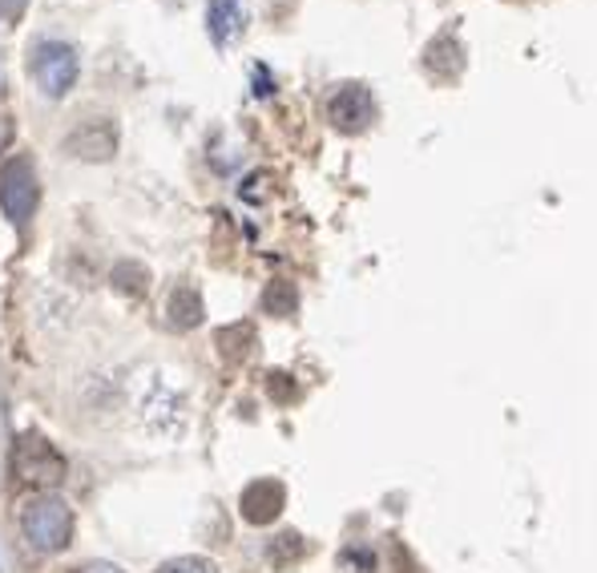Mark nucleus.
I'll list each match as a JSON object with an SVG mask.
<instances>
[{"label":"nucleus","mask_w":597,"mask_h":573,"mask_svg":"<svg viewBox=\"0 0 597 573\" xmlns=\"http://www.w3.org/2000/svg\"><path fill=\"white\" fill-rule=\"evenodd\" d=\"M247 25H251L247 0H211L206 4V33H211L218 49H230L247 33Z\"/></svg>","instance_id":"nucleus-8"},{"label":"nucleus","mask_w":597,"mask_h":573,"mask_svg":"<svg viewBox=\"0 0 597 573\" xmlns=\"http://www.w3.org/2000/svg\"><path fill=\"white\" fill-rule=\"evenodd\" d=\"M283 505H287V489H283V480L275 477L251 480L239 497L242 521H251V525H271V521L283 513Z\"/></svg>","instance_id":"nucleus-7"},{"label":"nucleus","mask_w":597,"mask_h":573,"mask_svg":"<svg viewBox=\"0 0 597 573\" xmlns=\"http://www.w3.org/2000/svg\"><path fill=\"white\" fill-rule=\"evenodd\" d=\"M214 344H218L226 363H242L254 347V327L251 323H230V327H223V332L214 335Z\"/></svg>","instance_id":"nucleus-11"},{"label":"nucleus","mask_w":597,"mask_h":573,"mask_svg":"<svg viewBox=\"0 0 597 573\" xmlns=\"http://www.w3.org/2000/svg\"><path fill=\"white\" fill-rule=\"evenodd\" d=\"M77 573H126V570L114 565V561H89V565H81Z\"/></svg>","instance_id":"nucleus-18"},{"label":"nucleus","mask_w":597,"mask_h":573,"mask_svg":"<svg viewBox=\"0 0 597 573\" xmlns=\"http://www.w3.org/2000/svg\"><path fill=\"white\" fill-rule=\"evenodd\" d=\"M40 187H37V170L28 158H9L4 170H0V211L13 227H25L28 218L37 214Z\"/></svg>","instance_id":"nucleus-4"},{"label":"nucleus","mask_w":597,"mask_h":573,"mask_svg":"<svg viewBox=\"0 0 597 573\" xmlns=\"http://www.w3.org/2000/svg\"><path fill=\"white\" fill-rule=\"evenodd\" d=\"M21 534L37 553H61L73 541V509L65 497L33 493L21 505Z\"/></svg>","instance_id":"nucleus-1"},{"label":"nucleus","mask_w":597,"mask_h":573,"mask_svg":"<svg viewBox=\"0 0 597 573\" xmlns=\"http://www.w3.org/2000/svg\"><path fill=\"white\" fill-rule=\"evenodd\" d=\"M327 121H332L339 134H363L375 121V97L368 85L359 81H347V85H335L332 97H327Z\"/></svg>","instance_id":"nucleus-5"},{"label":"nucleus","mask_w":597,"mask_h":573,"mask_svg":"<svg viewBox=\"0 0 597 573\" xmlns=\"http://www.w3.org/2000/svg\"><path fill=\"white\" fill-rule=\"evenodd\" d=\"M166 315H170V327L178 332H190V327H199L202 315H206V307H202V295L194 287H174L170 291V303H166Z\"/></svg>","instance_id":"nucleus-10"},{"label":"nucleus","mask_w":597,"mask_h":573,"mask_svg":"<svg viewBox=\"0 0 597 573\" xmlns=\"http://www.w3.org/2000/svg\"><path fill=\"white\" fill-rule=\"evenodd\" d=\"M28 73L40 85V94L57 102V97H65L77 85L81 73L77 49L65 45V40H37L33 53H28Z\"/></svg>","instance_id":"nucleus-2"},{"label":"nucleus","mask_w":597,"mask_h":573,"mask_svg":"<svg viewBox=\"0 0 597 573\" xmlns=\"http://www.w3.org/2000/svg\"><path fill=\"white\" fill-rule=\"evenodd\" d=\"M158 573H218V565H214L211 558H170V561H162Z\"/></svg>","instance_id":"nucleus-15"},{"label":"nucleus","mask_w":597,"mask_h":573,"mask_svg":"<svg viewBox=\"0 0 597 573\" xmlns=\"http://www.w3.org/2000/svg\"><path fill=\"white\" fill-rule=\"evenodd\" d=\"M266 182H271V174H251V178H247V187H242V199L247 202L266 199Z\"/></svg>","instance_id":"nucleus-17"},{"label":"nucleus","mask_w":597,"mask_h":573,"mask_svg":"<svg viewBox=\"0 0 597 573\" xmlns=\"http://www.w3.org/2000/svg\"><path fill=\"white\" fill-rule=\"evenodd\" d=\"M303 558H307V541L295 534V529L266 541V561H271L275 570H291V565H299Z\"/></svg>","instance_id":"nucleus-12"},{"label":"nucleus","mask_w":597,"mask_h":573,"mask_svg":"<svg viewBox=\"0 0 597 573\" xmlns=\"http://www.w3.org/2000/svg\"><path fill=\"white\" fill-rule=\"evenodd\" d=\"M263 311H266V315H279V320H287V315H295V311H299V291H295L291 283L275 279L263 291Z\"/></svg>","instance_id":"nucleus-13"},{"label":"nucleus","mask_w":597,"mask_h":573,"mask_svg":"<svg viewBox=\"0 0 597 573\" xmlns=\"http://www.w3.org/2000/svg\"><path fill=\"white\" fill-rule=\"evenodd\" d=\"M13 473L16 480H25V485H33L40 493H49L53 485L65 480L69 465H65V456L57 453V444H49L40 432H25L13 449Z\"/></svg>","instance_id":"nucleus-3"},{"label":"nucleus","mask_w":597,"mask_h":573,"mask_svg":"<svg viewBox=\"0 0 597 573\" xmlns=\"http://www.w3.org/2000/svg\"><path fill=\"white\" fill-rule=\"evenodd\" d=\"M65 150L81 162H109L118 154V126L109 118H85L65 138Z\"/></svg>","instance_id":"nucleus-6"},{"label":"nucleus","mask_w":597,"mask_h":573,"mask_svg":"<svg viewBox=\"0 0 597 573\" xmlns=\"http://www.w3.org/2000/svg\"><path fill=\"white\" fill-rule=\"evenodd\" d=\"M266 392H271V396H275V401H295V384H291V375L287 372H271L266 375Z\"/></svg>","instance_id":"nucleus-16"},{"label":"nucleus","mask_w":597,"mask_h":573,"mask_svg":"<svg viewBox=\"0 0 597 573\" xmlns=\"http://www.w3.org/2000/svg\"><path fill=\"white\" fill-rule=\"evenodd\" d=\"M114 287H118L121 295H146V287H150V271L142 267V263H118L114 267Z\"/></svg>","instance_id":"nucleus-14"},{"label":"nucleus","mask_w":597,"mask_h":573,"mask_svg":"<svg viewBox=\"0 0 597 573\" xmlns=\"http://www.w3.org/2000/svg\"><path fill=\"white\" fill-rule=\"evenodd\" d=\"M425 65L432 77L440 81H456L461 73H465L468 65V53H465V45L452 37V33H444V37H437L432 45L425 49Z\"/></svg>","instance_id":"nucleus-9"}]
</instances>
